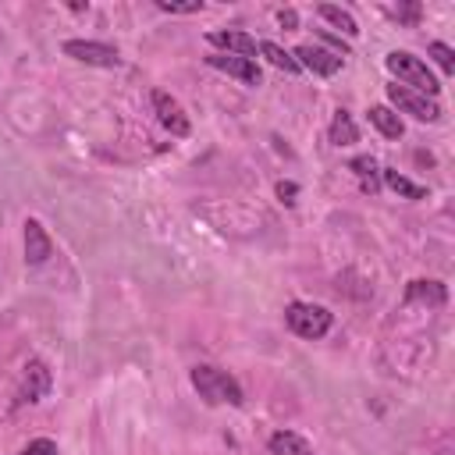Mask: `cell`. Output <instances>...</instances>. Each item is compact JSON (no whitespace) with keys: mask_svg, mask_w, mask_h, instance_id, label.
I'll list each match as a JSON object with an SVG mask.
<instances>
[{"mask_svg":"<svg viewBox=\"0 0 455 455\" xmlns=\"http://www.w3.org/2000/svg\"><path fill=\"white\" fill-rule=\"evenodd\" d=\"M384 68L398 78V85H405V89H416V92H423V96H437L441 92V82L434 78V71L419 60V57H412V53H405V50H395V53H387L384 57Z\"/></svg>","mask_w":455,"mask_h":455,"instance_id":"7a4b0ae2","label":"cell"},{"mask_svg":"<svg viewBox=\"0 0 455 455\" xmlns=\"http://www.w3.org/2000/svg\"><path fill=\"white\" fill-rule=\"evenodd\" d=\"M427 53L437 60V68H441L444 75H451V71H455V53H451V46H448V43H430V46H427Z\"/></svg>","mask_w":455,"mask_h":455,"instance_id":"ffe728a7","label":"cell"},{"mask_svg":"<svg viewBox=\"0 0 455 455\" xmlns=\"http://www.w3.org/2000/svg\"><path fill=\"white\" fill-rule=\"evenodd\" d=\"M387 100L402 110V114H412L416 121H441V103L434 96H423L416 89H405V85H387Z\"/></svg>","mask_w":455,"mask_h":455,"instance_id":"5b68a950","label":"cell"},{"mask_svg":"<svg viewBox=\"0 0 455 455\" xmlns=\"http://www.w3.org/2000/svg\"><path fill=\"white\" fill-rule=\"evenodd\" d=\"M327 139H331V146H352V142H359V128H355V121H352L348 110H334L331 128H327Z\"/></svg>","mask_w":455,"mask_h":455,"instance_id":"7c38bea8","label":"cell"},{"mask_svg":"<svg viewBox=\"0 0 455 455\" xmlns=\"http://www.w3.org/2000/svg\"><path fill=\"white\" fill-rule=\"evenodd\" d=\"M348 171L359 178L363 192H377V188H380V167H377L373 156H355V160H348Z\"/></svg>","mask_w":455,"mask_h":455,"instance_id":"9a60e30c","label":"cell"},{"mask_svg":"<svg viewBox=\"0 0 455 455\" xmlns=\"http://www.w3.org/2000/svg\"><path fill=\"white\" fill-rule=\"evenodd\" d=\"M60 50H64L71 60L92 64V68H117V64H121V53H117L110 43H96V39H68Z\"/></svg>","mask_w":455,"mask_h":455,"instance_id":"8992f818","label":"cell"},{"mask_svg":"<svg viewBox=\"0 0 455 455\" xmlns=\"http://www.w3.org/2000/svg\"><path fill=\"white\" fill-rule=\"evenodd\" d=\"M295 196H299V185H295V181H277V199H281L284 206H291Z\"/></svg>","mask_w":455,"mask_h":455,"instance_id":"603a6c76","label":"cell"},{"mask_svg":"<svg viewBox=\"0 0 455 455\" xmlns=\"http://www.w3.org/2000/svg\"><path fill=\"white\" fill-rule=\"evenodd\" d=\"M391 14H395L398 21H416V18H419V4H405V7H395Z\"/></svg>","mask_w":455,"mask_h":455,"instance_id":"cb8c5ba5","label":"cell"},{"mask_svg":"<svg viewBox=\"0 0 455 455\" xmlns=\"http://www.w3.org/2000/svg\"><path fill=\"white\" fill-rule=\"evenodd\" d=\"M153 110H156V121H160L174 139H185V135L192 132V124H188V117H185L181 103H178L171 92L153 89Z\"/></svg>","mask_w":455,"mask_h":455,"instance_id":"52a82bcc","label":"cell"},{"mask_svg":"<svg viewBox=\"0 0 455 455\" xmlns=\"http://www.w3.org/2000/svg\"><path fill=\"white\" fill-rule=\"evenodd\" d=\"M316 14H320L323 21H331L334 28H341V32H345L348 39H352V36H359V25H355V18H352L348 11L334 7V4H320V7H316Z\"/></svg>","mask_w":455,"mask_h":455,"instance_id":"e0dca14e","label":"cell"},{"mask_svg":"<svg viewBox=\"0 0 455 455\" xmlns=\"http://www.w3.org/2000/svg\"><path fill=\"white\" fill-rule=\"evenodd\" d=\"M295 60H299V68H309L313 75H338L341 71V64H345V57L341 53H334V50H323V46H313V43H302L295 53H291Z\"/></svg>","mask_w":455,"mask_h":455,"instance_id":"ba28073f","label":"cell"},{"mask_svg":"<svg viewBox=\"0 0 455 455\" xmlns=\"http://www.w3.org/2000/svg\"><path fill=\"white\" fill-rule=\"evenodd\" d=\"M370 124H373L384 139H402V132H405L402 117H398L391 107H370Z\"/></svg>","mask_w":455,"mask_h":455,"instance_id":"5bb4252c","label":"cell"},{"mask_svg":"<svg viewBox=\"0 0 455 455\" xmlns=\"http://www.w3.org/2000/svg\"><path fill=\"white\" fill-rule=\"evenodd\" d=\"M206 64H210V68H217V71H224V75H231V78H238V82H245V85H259V82H263L259 64H256V60H245V57L210 53V57H206Z\"/></svg>","mask_w":455,"mask_h":455,"instance_id":"30bf717a","label":"cell"},{"mask_svg":"<svg viewBox=\"0 0 455 455\" xmlns=\"http://www.w3.org/2000/svg\"><path fill=\"white\" fill-rule=\"evenodd\" d=\"M156 7H160V11H167V14H196V11H203V0H188V4H174V0H156Z\"/></svg>","mask_w":455,"mask_h":455,"instance_id":"44dd1931","label":"cell"},{"mask_svg":"<svg viewBox=\"0 0 455 455\" xmlns=\"http://www.w3.org/2000/svg\"><path fill=\"white\" fill-rule=\"evenodd\" d=\"M18 455H60V451H57V444H53L50 437H36V441H28Z\"/></svg>","mask_w":455,"mask_h":455,"instance_id":"7402d4cb","label":"cell"},{"mask_svg":"<svg viewBox=\"0 0 455 455\" xmlns=\"http://www.w3.org/2000/svg\"><path fill=\"white\" fill-rule=\"evenodd\" d=\"M416 299H434L437 306L448 299V291H444V284H437V281H409V288H405V302H416Z\"/></svg>","mask_w":455,"mask_h":455,"instance_id":"d6986e66","label":"cell"},{"mask_svg":"<svg viewBox=\"0 0 455 455\" xmlns=\"http://www.w3.org/2000/svg\"><path fill=\"white\" fill-rule=\"evenodd\" d=\"M380 181H384L391 192L405 196V199H423V196H427V188H423V185L409 181L405 174H398V171H391V167H384V171H380Z\"/></svg>","mask_w":455,"mask_h":455,"instance_id":"2e32d148","label":"cell"},{"mask_svg":"<svg viewBox=\"0 0 455 455\" xmlns=\"http://www.w3.org/2000/svg\"><path fill=\"white\" fill-rule=\"evenodd\" d=\"M270 451H274V455H313L309 441H306L302 434H295V430H277V434H270Z\"/></svg>","mask_w":455,"mask_h":455,"instance_id":"4fadbf2b","label":"cell"},{"mask_svg":"<svg viewBox=\"0 0 455 455\" xmlns=\"http://www.w3.org/2000/svg\"><path fill=\"white\" fill-rule=\"evenodd\" d=\"M50 256H53V242H50L46 228L28 217V220H25V263H28V267H39V263H46Z\"/></svg>","mask_w":455,"mask_h":455,"instance_id":"8fae6325","label":"cell"},{"mask_svg":"<svg viewBox=\"0 0 455 455\" xmlns=\"http://www.w3.org/2000/svg\"><path fill=\"white\" fill-rule=\"evenodd\" d=\"M284 323H288L299 338L316 341V338H323V334L331 331L334 316H331V309H323V306H316V302H291V306L284 309Z\"/></svg>","mask_w":455,"mask_h":455,"instance_id":"3957f363","label":"cell"},{"mask_svg":"<svg viewBox=\"0 0 455 455\" xmlns=\"http://www.w3.org/2000/svg\"><path fill=\"white\" fill-rule=\"evenodd\" d=\"M206 43L224 50V53H231V57H245V60H256V53H259V43L252 36L238 32V28H217V32L206 36Z\"/></svg>","mask_w":455,"mask_h":455,"instance_id":"9c48e42d","label":"cell"},{"mask_svg":"<svg viewBox=\"0 0 455 455\" xmlns=\"http://www.w3.org/2000/svg\"><path fill=\"white\" fill-rule=\"evenodd\" d=\"M50 384H53V377H50L46 363L43 359H28L25 370H21L18 391H14V405H36V402H43L50 395Z\"/></svg>","mask_w":455,"mask_h":455,"instance_id":"277c9868","label":"cell"},{"mask_svg":"<svg viewBox=\"0 0 455 455\" xmlns=\"http://www.w3.org/2000/svg\"><path fill=\"white\" fill-rule=\"evenodd\" d=\"M259 53H263V57H267L274 68H281V71H288V75L302 71V68H299V60H295L288 50H281L277 43H270V39H263V43H259Z\"/></svg>","mask_w":455,"mask_h":455,"instance_id":"ac0fdd59","label":"cell"},{"mask_svg":"<svg viewBox=\"0 0 455 455\" xmlns=\"http://www.w3.org/2000/svg\"><path fill=\"white\" fill-rule=\"evenodd\" d=\"M192 387H196V395L206 402V405H242L245 402V395H242V384L228 373V370H220V366H210V363H199V366H192Z\"/></svg>","mask_w":455,"mask_h":455,"instance_id":"6da1fadb","label":"cell"},{"mask_svg":"<svg viewBox=\"0 0 455 455\" xmlns=\"http://www.w3.org/2000/svg\"><path fill=\"white\" fill-rule=\"evenodd\" d=\"M277 21H281L284 28H295V25H299V14H295V11H277Z\"/></svg>","mask_w":455,"mask_h":455,"instance_id":"d4e9b609","label":"cell"}]
</instances>
